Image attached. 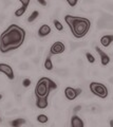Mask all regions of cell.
Returning a JSON list of instances; mask_svg holds the SVG:
<instances>
[{"instance_id": "e0dca14e", "label": "cell", "mask_w": 113, "mask_h": 127, "mask_svg": "<svg viewBox=\"0 0 113 127\" xmlns=\"http://www.w3.org/2000/svg\"><path fill=\"white\" fill-rule=\"evenodd\" d=\"M55 73L57 75H59V76H64V77H67L68 75H69V70L67 68H58L56 71H55Z\"/></svg>"}, {"instance_id": "4dcf8cb0", "label": "cell", "mask_w": 113, "mask_h": 127, "mask_svg": "<svg viewBox=\"0 0 113 127\" xmlns=\"http://www.w3.org/2000/svg\"><path fill=\"white\" fill-rule=\"evenodd\" d=\"M2 3L5 7H7V6H10L12 4V0H2Z\"/></svg>"}, {"instance_id": "30bf717a", "label": "cell", "mask_w": 113, "mask_h": 127, "mask_svg": "<svg viewBox=\"0 0 113 127\" xmlns=\"http://www.w3.org/2000/svg\"><path fill=\"white\" fill-rule=\"evenodd\" d=\"M50 33H51V28L48 25H42L38 30V36L39 37H45Z\"/></svg>"}, {"instance_id": "5bb4252c", "label": "cell", "mask_w": 113, "mask_h": 127, "mask_svg": "<svg viewBox=\"0 0 113 127\" xmlns=\"http://www.w3.org/2000/svg\"><path fill=\"white\" fill-rule=\"evenodd\" d=\"M51 53H50V55L48 57L45 58V68L46 69V70H52L53 68H54V66H53V62H52V59H51Z\"/></svg>"}, {"instance_id": "836d02e7", "label": "cell", "mask_w": 113, "mask_h": 127, "mask_svg": "<svg viewBox=\"0 0 113 127\" xmlns=\"http://www.w3.org/2000/svg\"><path fill=\"white\" fill-rule=\"evenodd\" d=\"M17 112H18L17 109H13L12 111H6V114H7V116H11V114H15V113H17Z\"/></svg>"}, {"instance_id": "4316f807", "label": "cell", "mask_w": 113, "mask_h": 127, "mask_svg": "<svg viewBox=\"0 0 113 127\" xmlns=\"http://www.w3.org/2000/svg\"><path fill=\"white\" fill-rule=\"evenodd\" d=\"M86 57H87V59H88V62H89V63H91V64L95 63V57L93 56V55H92L91 53L87 52V53H86Z\"/></svg>"}, {"instance_id": "f546056e", "label": "cell", "mask_w": 113, "mask_h": 127, "mask_svg": "<svg viewBox=\"0 0 113 127\" xmlns=\"http://www.w3.org/2000/svg\"><path fill=\"white\" fill-rule=\"evenodd\" d=\"M81 108H83V107H81L80 105L76 106V107H74V109H73V113H74V114H76L77 112H79V111L81 110Z\"/></svg>"}, {"instance_id": "e575fe53", "label": "cell", "mask_w": 113, "mask_h": 127, "mask_svg": "<svg viewBox=\"0 0 113 127\" xmlns=\"http://www.w3.org/2000/svg\"><path fill=\"white\" fill-rule=\"evenodd\" d=\"M37 2L42 6H46V1L45 0H37Z\"/></svg>"}, {"instance_id": "ffe728a7", "label": "cell", "mask_w": 113, "mask_h": 127, "mask_svg": "<svg viewBox=\"0 0 113 127\" xmlns=\"http://www.w3.org/2000/svg\"><path fill=\"white\" fill-rule=\"evenodd\" d=\"M30 67H31V65L28 62H23V63L19 64L18 68H19V70H21V71H26V70L30 69Z\"/></svg>"}, {"instance_id": "b9f144b4", "label": "cell", "mask_w": 113, "mask_h": 127, "mask_svg": "<svg viewBox=\"0 0 113 127\" xmlns=\"http://www.w3.org/2000/svg\"><path fill=\"white\" fill-rule=\"evenodd\" d=\"M110 126L113 127V120H110Z\"/></svg>"}, {"instance_id": "44dd1931", "label": "cell", "mask_w": 113, "mask_h": 127, "mask_svg": "<svg viewBox=\"0 0 113 127\" xmlns=\"http://www.w3.org/2000/svg\"><path fill=\"white\" fill-rule=\"evenodd\" d=\"M38 16H39V12H38V11H34L33 13L28 17V21L29 22H33L34 20H36Z\"/></svg>"}, {"instance_id": "484cf974", "label": "cell", "mask_w": 113, "mask_h": 127, "mask_svg": "<svg viewBox=\"0 0 113 127\" xmlns=\"http://www.w3.org/2000/svg\"><path fill=\"white\" fill-rule=\"evenodd\" d=\"M21 85H22L23 88H28V87L31 86V79L30 78H23Z\"/></svg>"}, {"instance_id": "7bdbcfd3", "label": "cell", "mask_w": 113, "mask_h": 127, "mask_svg": "<svg viewBox=\"0 0 113 127\" xmlns=\"http://www.w3.org/2000/svg\"><path fill=\"white\" fill-rule=\"evenodd\" d=\"M1 98H2V94L0 93V100H1Z\"/></svg>"}, {"instance_id": "ba28073f", "label": "cell", "mask_w": 113, "mask_h": 127, "mask_svg": "<svg viewBox=\"0 0 113 127\" xmlns=\"http://www.w3.org/2000/svg\"><path fill=\"white\" fill-rule=\"evenodd\" d=\"M95 50H96V52L99 54L100 63H102V65H103V66H107L108 64L110 63V57H109V55L105 53L99 47H96V48H95Z\"/></svg>"}, {"instance_id": "ac0fdd59", "label": "cell", "mask_w": 113, "mask_h": 127, "mask_svg": "<svg viewBox=\"0 0 113 127\" xmlns=\"http://www.w3.org/2000/svg\"><path fill=\"white\" fill-rule=\"evenodd\" d=\"M89 110L91 111L92 113H100L102 112V107L99 105H96V104H93L89 107Z\"/></svg>"}, {"instance_id": "f1b7e54d", "label": "cell", "mask_w": 113, "mask_h": 127, "mask_svg": "<svg viewBox=\"0 0 113 127\" xmlns=\"http://www.w3.org/2000/svg\"><path fill=\"white\" fill-rule=\"evenodd\" d=\"M18 1L20 2L23 6H29L30 2H31V0H18Z\"/></svg>"}, {"instance_id": "74e56055", "label": "cell", "mask_w": 113, "mask_h": 127, "mask_svg": "<svg viewBox=\"0 0 113 127\" xmlns=\"http://www.w3.org/2000/svg\"><path fill=\"white\" fill-rule=\"evenodd\" d=\"M3 21H4V15H3V14H0V25H2Z\"/></svg>"}, {"instance_id": "60d3db41", "label": "cell", "mask_w": 113, "mask_h": 127, "mask_svg": "<svg viewBox=\"0 0 113 127\" xmlns=\"http://www.w3.org/2000/svg\"><path fill=\"white\" fill-rule=\"evenodd\" d=\"M109 83H111V84L113 85V77H110V78H109Z\"/></svg>"}, {"instance_id": "6da1fadb", "label": "cell", "mask_w": 113, "mask_h": 127, "mask_svg": "<svg viewBox=\"0 0 113 127\" xmlns=\"http://www.w3.org/2000/svg\"><path fill=\"white\" fill-rule=\"evenodd\" d=\"M25 39V31L17 25H11L0 35V52L7 53L18 49Z\"/></svg>"}, {"instance_id": "d6a6232c", "label": "cell", "mask_w": 113, "mask_h": 127, "mask_svg": "<svg viewBox=\"0 0 113 127\" xmlns=\"http://www.w3.org/2000/svg\"><path fill=\"white\" fill-rule=\"evenodd\" d=\"M104 6L106 7V9H108V10H113V3H106Z\"/></svg>"}, {"instance_id": "d6986e66", "label": "cell", "mask_w": 113, "mask_h": 127, "mask_svg": "<svg viewBox=\"0 0 113 127\" xmlns=\"http://www.w3.org/2000/svg\"><path fill=\"white\" fill-rule=\"evenodd\" d=\"M26 7L28 6H20L19 7V9H17L16 11H15V16H16V17H20V16H22L23 14L25 13V11H26Z\"/></svg>"}, {"instance_id": "8fae6325", "label": "cell", "mask_w": 113, "mask_h": 127, "mask_svg": "<svg viewBox=\"0 0 113 127\" xmlns=\"http://www.w3.org/2000/svg\"><path fill=\"white\" fill-rule=\"evenodd\" d=\"M71 126L72 127H84L85 123L78 116L74 114V116L71 118Z\"/></svg>"}, {"instance_id": "7402d4cb", "label": "cell", "mask_w": 113, "mask_h": 127, "mask_svg": "<svg viewBox=\"0 0 113 127\" xmlns=\"http://www.w3.org/2000/svg\"><path fill=\"white\" fill-rule=\"evenodd\" d=\"M35 49H36V47H35V46L28 47L25 49V51H24V55H25V56H31V55H32L35 52Z\"/></svg>"}, {"instance_id": "d4e9b609", "label": "cell", "mask_w": 113, "mask_h": 127, "mask_svg": "<svg viewBox=\"0 0 113 127\" xmlns=\"http://www.w3.org/2000/svg\"><path fill=\"white\" fill-rule=\"evenodd\" d=\"M53 23H54V26H55V28H56L58 31H62V30H64V26H62V23L59 20H57V19H54Z\"/></svg>"}, {"instance_id": "ee69618b", "label": "cell", "mask_w": 113, "mask_h": 127, "mask_svg": "<svg viewBox=\"0 0 113 127\" xmlns=\"http://www.w3.org/2000/svg\"><path fill=\"white\" fill-rule=\"evenodd\" d=\"M0 122H1V119H0Z\"/></svg>"}, {"instance_id": "83f0119b", "label": "cell", "mask_w": 113, "mask_h": 127, "mask_svg": "<svg viewBox=\"0 0 113 127\" xmlns=\"http://www.w3.org/2000/svg\"><path fill=\"white\" fill-rule=\"evenodd\" d=\"M66 1L68 2V4L70 5V6H72V7H74L76 4H77V2H78V0H66Z\"/></svg>"}, {"instance_id": "9a60e30c", "label": "cell", "mask_w": 113, "mask_h": 127, "mask_svg": "<svg viewBox=\"0 0 113 127\" xmlns=\"http://www.w3.org/2000/svg\"><path fill=\"white\" fill-rule=\"evenodd\" d=\"M25 120L24 119H21V118H19V119H16V120H14V121H11L10 122V125L11 126H14V127H17V126H20V125H23V124H25Z\"/></svg>"}, {"instance_id": "d590c367", "label": "cell", "mask_w": 113, "mask_h": 127, "mask_svg": "<svg viewBox=\"0 0 113 127\" xmlns=\"http://www.w3.org/2000/svg\"><path fill=\"white\" fill-rule=\"evenodd\" d=\"M15 97H16V101H17L18 103L21 101V94H20V93H16V94H15Z\"/></svg>"}, {"instance_id": "52a82bcc", "label": "cell", "mask_w": 113, "mask_h": 127, "mask_svg": "<svg viewBox=\"0 0 113 127\" xmlns=\"http://www.w3.org/2000/svg\"><path fill=\"white\" fill-rule=\"evenodd\" d=\"M0 72L1 73H4L7 78L9 79H12L13 81L14 77H15V75H14V71H13V68L10 66V65H7V64H0Z\"/></svg>"}, {"instance_id": "cb8c5ba5", "label": "cell", "mask_w": 113, "mask_h": 127, "mask_svg": "<svg viewBox=\"0 0 113 127\" xmlns=\"http://www.w3.org/2000/svg\"><path fill=\"white\" fill-rule=\"evenodd\" d=\"M102 18H104L107 22H113V15L109 14V13H103Z\"/></svg>"}, {"instance_id": "7a4b0ae2", "label": "cell", "mask_w": 113, "mask_h": 127, "mask_svg": "<svg viewBox=\"0 0 113 127\" xmlns=\"http://www.w3.org/2000/svg\"><path fill=\"white\" fill-rule=\"evenodd\" d=\"M65 21L69 26L70 31L75 38H83L86 36L91 28V21L86 17L66 15Z\"/></svg>"}, {"instance_id": "4fadbf2b", "label": "cell", "mask_w": 113, "mask_h": 127, "mask_svg": "<svg viewBox=\"0 0 113 127\" xmlns=\"http://www.w3.org/2000/svg\"><path fill=\"white\" fill-rule=\"evenodd\" d=\"M88 43L87 42H76V41H70V48H71V50L74 51L76 49H78V48H81V47H86Z\"/></svg>"}, {"instance_id": "7c38bea8", "label": "cell", "mask_w": 113, "mask_h": 127, "mask_svg": "<svg viewBox=\"0 0 113 127\" xmlns=\"http://www.w3.org/2000/svg\"><path fill=\"white\" fill-rule=\"evenodd\" d=\"M111 42H113V34L104 35V36L100 38V43H102L104 47H109Z\"/></svg>"}, {"instance_id": "603a6c76", "label": "cell", "mask_w": 113, "mask_h": 127, "mask_svg": "<svg viewBox=\"0 0 113 127\" xmlns=\"http://www.w3.org/2000/svg\"><path fill=\"white\" fill-rule=\"evenodd\" d=\"M36 119H37V122L41 123V124H45V123H46L49 120V118L46 117L45 114H39V116H37Z\"/></svg>"}, {"instance_id": "277c9868", "label": "cell", "mask_w": 113, "mask_h": 127, "mask_svg": "<svg viewBox=\"0 0 113 127\" xmlns=\"http://www.w3.org/2000/svg\"><path fill=\"white\" fill-rule=\"evenodd\" d=\"M89 89H90L92 94H94L100 98H106L108 96V88L102 83L92 82L89 85Z\"/></svg>"}, {"instance_id": "2e32d148", "label": "cell", "mask_w": 113, "mask_h": 127, "mask_svg": "<svg viewBox=\"0 0 113 127\" xmlns=\"http://www.w3.org/2000/svg\"><path fill=\"white\" fill-rule=\"evenodd\" d=\"M107 26H108V22L105 20L104 18L100 17L98 20H97V29L99 30H103V29H107Z\"/></svg>"}, {"instance_id": "9c48e42d", "label": "cell", "mask_w": 113, "mask_h": 127, "mask_svg": "<svg viewBox=\"0 0 113 127\" xmlns=\"http://www.w3.org/2000/svg\"><path fill=\"white\" fill-rule=\"evenodd\" d=\"M35 105L37 106V108L39 109H45L49 105L48 97H36V103Z\"/></svg>"}, {"instance_id": "5b68a950", "label": "cell", "mask_w": 113, "mask_h": 127, "mask_svg": "<svg viewBox=\"0 0 113 127\" xmlns=\"http://www.w3.org/2000/svg\"><path fill=\"white\" fill-rule=\"evenodd\" d=\"M83 90L81 88H72V87H67L65 89V95L69 101H74L75 98L81 94Z\"/></svg>"}, {"instance_id": "f35d334b", "label": "cell", "mask_w": 113, "mask_h": 127, "mask_svg": "<svg viewBox=\"0 0 113 127\" xmlns=\"http://www.w3.org/2000/svg\"><path fill=\"white\" fill-rule=\"evenodd\" d=\"M33 62H34V64H39V56H37V57H34L33 58Z\"/></svg>"}, {"instance_id": "3957f363", "label": "cell", "mask_w": 113, "mask_h": 127, "mask_svg": "<svg viewBox=\"0 0 113 127\" xmlns=\"http://www.w3.org/2000/svg\"><path fill=\"white\" fill-rule=\"evenodd\" d=\"M57 85L56 83L52 81L49 77H41L37 82L36 87H35V95L36 97H49L50 92L52 89H56Z\"/></svg>"}, {"instance_id": "1f68e13d", "label": "cell", "mask_w": 113, "mask_h": 127, "mask_svg": "<svg viewBox=\"0 0 113 127\" xmlns=\"http://www.w3.org/2000/svg\"><path fill=\"white\" fill-rule=\"evenodd\" d=\"M77 67H78V68H83L84 67V62H83V59H80V58H78L77 59Z\"/></svg>"}, {"instance_id": "ab89813d", "label": "cell", "mask_w": 113, "mask_h": 127, "mask_svg": "<svg viewBox=\"0 0 113 127\" xmlns=\"http://www.w3.org/2000/svg\"><path fill=\"white\" fill-rule=\"evenodd\" d=\"M11 107H12V104H11V103H9V104H6V105H5V108H6V109L11 108Z\"/></svg>"}, {"instance_id": "8992f818", "label": "cell", "mask_w": 113, "mask_h": 127, "mask_svg": "<svg viewBox=\"0 0 113 127\" xmlns=\"http://www.w3.org/2000/svg\"><path fill=\"white\" fill-rule=\"evenodd\" d=\"M66 50V47L64 45V42L61 41H56L54 42L53 45L51 46V49H50V53L52 55H58V54H61L64 53Z\"/></svg>"}, {"instance_id": "8d00e7d4", "label": "cell", "mask_w": 113, "mask_h": 127, "mask_svg": "<svg viewBox=\"0 0 113 127\" xmlns=\"http://www.w3.org/2000/svg\"><path fill=\"white\" fill-rule=\"evenodd\" d=\"M94 2H95L94 0H84L85 4H92V3H94Z\"/></svg>"}]
</instances>
